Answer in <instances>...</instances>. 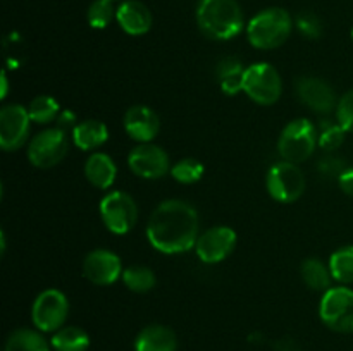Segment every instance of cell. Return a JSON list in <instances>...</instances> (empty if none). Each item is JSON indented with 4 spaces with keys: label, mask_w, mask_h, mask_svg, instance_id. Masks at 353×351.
Returning <instances> with one entry per match:
<instances>
[{
    "label": "cell",
    "mask_w": 353,
    "mask_h": 351,
    "mask_svg": "<svg viewBox=\"0 0 353 351\" xmlns=\"http://www.w3.org/2000/svg\"><path fill=\"white\" fill-rule=\"evenodd\" d=\"M69 151V134L59 127L38 133L28 145V158L38 169H50L61 164Z\"/></svg>",
    "instance_id": "obj_9"
},
{
    "label": "cell",
    "mask_w": 353,
    "mask_h": 351,
    "mask_svg": "<svg viewBox=\"0 0 353 351\" xmlns=\"http://www.w3.org/2000/svg\"><path fill=\"white\" fill-rule=\"evenodd\" d=\"M236 241L238 237L234 229L228 226H216L200 234L195 251L203 264H219L233 253Z\"/></svg>",
    "instance_id": "obj_13"
},
{
    "label": "cell",
    "mask_w": 353,
    "mask_h": 351,
    "mask_svg": "<svg viewBox=\"0 0 353 351\" xmlns=\"http://www.w3.org/2000/svg\"><path fill=\"white\" fill-rule=\"evenodd\" d=\"M243 93L259 105H272L283 93L281 76L269 62H255L245 69Z\"/></svg>",
    "instance_id": "obj_5"
},
{
    "label": "cell",
    "mask_w": 353,
    "mask_h": 351,
    "mask_svg": "<svg viewBox=\"0 0 353 351\" xmlns=\"http://www.w3.org/2000/svg\"><path fill=\"white\" fill-rule=\"evenodd\" d=\"M110 2H114V0H110Z\"/></svg>",
    "instance_id": "obj_40"
},
{
    "label": "cell",
    "mask_w": 353,
    "mask_h": 351,
    "mask_svg": "<svg viewBox=\"0 0 353 351\" xmlns=\"http://www.w3.org/2000/svg\"><path fill=\"white\" fill-rule=\"evenodd\" d=\"M265 188L272 200L279 203H293L305 191V176L299 164L278 162L265 176Z\"/></svg>",
    "instance_id": "obj_7"
},
{
    "label": "cell",
    "mask_w": 353,
    "mask_h": 351,
    "mask_svg": "<svg viewBox=\"0 0 353 351\" xmlns=\"http://www.w3.org/2000/svg\"><path fill=\"white\" fill-rule=\"evenodd\" d=\"M300 272H302V279L307 284V288L312 289V291L326 292L327 289H331L333 275H331L330 267H326L319 258H307V260H303Z\"/></svg>",
    "instance_id": "obj_22"
},
{
    "label": "cell",
    "mask_w": 353,
    "mask_h": 351,
    "mask_svg": "<svg viewBox=\"0 0 353 351\" xmlns=\"http://www.w3.org/2000/svg\"><path fill=\"white\" fill-rule=\"evenodd\" d=\"M245 69L243 64H241L240 58H234V57H226V58H221V62L217 64L216 67V76L217 79H224L228 76H233V74H240L243 72Z\"/></svg>",
    "instance_id": "obj_33"
},
{
    "label": "cell",
    "mask_w": 353,
    "mask_h": 351,
    "mask_svg": "<svg viewBox=\"0 0 353 351\" xmlns=\"http://www.w3.org/2000/svg\"><path fill=\"white\" fill-rule=\"evenodd\" d=\"M117 176V167L112 158L102 151H95L85 162V178L99 189H109Z\"/></svg>",
    "instance_id": "obj_19"
},
{
    "label": "cell",
    "mask_w": 353,
    "mask_h": 351,
    "mask_svg": "<svg viewBox=\"0 0 353 351\" xmlns=\"http://www.w3.org/2000/svg\"><path fill=\"white\" fill-rule=\"evenodd\" d=\"M123 282L130 291L133 292H148L155 288L157 284V277L155 272L150 267L145 265H131V267L124 268L123 272Z\"/></svg>",
    "instance_id": "obj_25"
},
{
    "label": "cell",
    "mask_w": 353,
    "mask_h": 351,
    "mask_svg": "<svg viewBox=\"0 0 353 351\" xmlns=\"http://www.w3.org/2000/svg\"><path fill=\"white\" fill-rule=\"evenodd\" d=\"M278 351H299V348L292 339H283L281 343H278Z\"/></svg>",
    "instance_id": "obj_37"
},
{
    "label": "cell",
    "mask_w": 353,
    "mask_h": 351,
    "mask_svg": "<svg viewBox=\"0 0 353 351\" xmlns=\"http://www.w3.org/2000/svg\"><path fill=\"white\" fill-rule=\"evenodd\" d=\"M128 167L141 179H161L171 172L169 155L154 143H140L128 155Z\"/></svg>",
    "instance_id": "obj_12"
},
{
    "label": "cell",
    "mask_w": 353,
    "mask_h": 351,
    "mask_svg": "<svg viewBox=\"0 0 353 351\" xmlns=\"http://www.w3.org/2000/svg\"><path fill=\"white\" fill-rule=\"evenodd\" d=\"M121 258L110 250H93L83 260V275L92 284L110 286L123 277Z\"/></svg>",
    "instance_id": "obj_14"
},
{
    "label": "cell",
    "mask_w": 353,
    "mask_h": 351,
    "mask_svg": "<svg viewBox=\"0 0 353 351\" xmlns=\"http://www.w3.org/2000/svg\"><path fill=\"white\" fill-rule=\"evenodd\" d=\"M3 351H50V348L40 330L17 329L7 337Z\"/></svg>",
    "instance_id": "obj_23"
},
{
    "label": "cell",
    "mask_w": 353,
    "mask_h": 351,
    "mask_svg": "<svg viewBox=\"0 0 353 351\" xmlns=\"http://www.w3.org/2000/svg\"><path fill=\"white\" fill-rule=\"evenodd\" d=\"M295 89L300 102L305 103L314 112L330 114L336 110V93H334L333 86L324 79L316 78V76H303V78H299Z\"/></svg>",
    "instance_id": "obj_15"
},
{
    "label": "cell",
    "mask_w": 353,
    "mask_h": 351,
    "mask_svg": "<svg viewBox=\"0 0 353 351\" xmlns=\"http://www.w3.org/2000/svg\"><path fill=\"white\" fill-rule=\"evenodd\" d=\"M178 337L174 330L162 323L143 327L134 339V351H176Z\"/></svg>",
    "instance_id": "obj_18"
},
{
    "label": "cell",
    "mask_w": 353,
    "mask_h": 351,
    "mask_svg": "<svg viewBox=\"0 0 353 351\" xmlns=\"http://www.w3.org/2000/svg\"><path fill=\"white\" fill-rule=\"evenodd\" d=\"M72 143L79 148V150H95V148L102 147L107 140H109V129L102 120L97 119H86L76 126L72 131Z\"/></svg>",
    "instance_id": "obj_20"
},
{
    "label": "cell",
    "mask_w": 353,
    "mask_h": 351,
    "mask_svg": "<svg viewBox=\"0 0 353 351\" xmlns=\"http://www.w3.org/2000/svg\"><path fill=\"white\" fill-rule=\"evenodd\" d=\"M69 315V301L59 289H45L33 301L31 320L40 332H55L64 327Z\"/></svg>",
    "instance_id": "obj_10"
},
{
    "label": "cell",
    "mask_w": 353,
    "mask_h": 351,
    "mask_svg": "<svg viewBox=\"0 0 353 351\" xmlns=\"http://www.w3.org/2000/svg\"><path fill=\"white\" fill-rule=\"evenodd\" d=\"M203 171H205V167L196 158H183L172 165L171 176L174 181L181 182V184H193V182H199L202 179Z\"/></svg>",
    "instance_id": "obj_28"
},
{
    "label": "cell",
    "mask_w": 353,
    "mask_h": 351,
    "mask_svg": "<svg viewBox=\"0 0 353 351\" xmlns=\"http://www.w3.org/2000/svg\"><path fill=\"white\" fill-rule=\"evenodd\" d=\"M116 19L121 30L131 36H141L148 33L154 23L150 9L138 0H126L116 10Z\"/></svg>",
    "instance_id": "obj_17"
},
{
    "label": "cell",
    "mask_w": 353,
    "mask_h": 351,
    "mask_svg": "<svg viewBox=\"0 0 353 351\" xmlns=\"http://www.w3.org/2000/svg\"><path fill=\"white\" fill-rule=\"evenodd\" d=\"M196 24L210 40H231L243 30V10L236 0H200Z\"/></svg>",
    "instance_id": "obj_2"
},
{
    "label": "cell",
    "mask_w": 353,
    "mask_h": 351,
    "mask_svg": "<svg viewBox=\"0 0 353 351\" xmlns=\"http://www.w3.org/2000/svg\"><path fill=\"white\" fill-rule=\"evenodd\" d=\"M100 217L112 234H128L138 220V205L133 196L124 191H110L100 202Z\"/></svg>",
    "instance_id": "obj_8"
},
{
    "label": "cell",
    "mask_w": 353,
    "mask_h": 351,
    "mask_svg": "<svg viewBox=\"0 0 353 351\" xmlns=\"http://www.w3.org/2000/svg\"><path fill=\"white\" fill-rule=\"evenodd\" d=\"M319 317L334 332H353V289L336 286L327 289L319 303Z\"/></svg>",
    "instance_id": "obj_6"
},
{
    "label": "cell",
    "mask_w": 353,
    "mask_h": 351,
    "mask_svg": "<svg viewBox=\"0 0 353 351\" xmlns=\"http://www.w3.org/2000/svg\"><path fill=\"white\" fill-rule=\"evenodd\" d=\"M292 28L293 21L288 10L269 7L252 17L247 26V36L252 47L259 50H272L288 40Z\"/></svg>",
    "instance_id": "obj_3"
},
{
    "label": "cell",
    "mask_w": 353,
    "mask_h": 351,
    "mask_svg": "<svg viewBox=\"0 0 353 351\" xmlns=\"http://www.w3.org/2000/svg\"><path fill=\"white\" fill-rule=\"evenodd\" d=\"M243 76H245V71L240 72V74H233V76H228V78L221 79L219 81L221 89H223V92L230 96L238 95L240 92H243Z\"/></svg>",
    "instance_id": "obj_34"
},
{
    "label": "cell",
    "mask_w": 353,
    "mask_h": 351,
    "mask_svg": "<svg viewBox=\"0 0 353 351\" xmlns=\"http://www.w3.org/2000/svg\"><path fill=\"white\" fill-rule=\"evenodd\" d=\"M124 129L131 140L138 143H152L161 131V119L147 105H133L124 114Z\"/></svg>",
    "instance_id": "obj_16"
},
{
    "label": "cell",
    "mask_w": 353,
    "mask_h": 351,
    "mask_svg": "<svg viewBox=\"0 0 353 351\" xmlns=\"http://www.w3.org/2000/svg\"><path fill=\"white\" fill-rule=\"evenodd\" d=\"M59 102L48 95H38L30 102L28 112L33 123L37 124H48L59 117Z\"/></svg>",
    "instance_id": "obj_26"
},
{
    "label": "cell",
    "mask_w": 353,
    "mask_h": 351,
    "mask_svg": "<svg viewBox=\"0 0 353 351\" xmlns=\"http://www.w3.org/2000/svg\"><path fill=\"white\" fill-rule=\"evenodd\" d=\"M338 184L345 195L353 196V167H347V171L338 178Z\"/></svg>",
    "instance_id": "obj_36"
},
{
    "label": "cell",
    "mask_w": 353,
    "mask_h": 351,
    "mask_svg": "<svg viewBox=\"0 0 353 351\" xmlns=\"http://www.w3.org/2000/svg\"><path fill=\"white\" fill-rule=\"evenodd\" d=\"M319 131V147L326 151H333L343 145L345 136H347V129L341 126L340 123H331V120L324 119L317 127Z\"/></svg>",
    "instance_id": "obj_27"
},
{
    "label": "cell",
    "mask_w": 353,
    "mask_h": 351,
    "mask_svg": "<svg viewBox=\"0 0 353 351\" xmlns=\"http://www.w3.org/2000/svg\"><path fill=\"white\" fill-rule=\"evenodd\" d=\"M114 16H116V10H114L110 0H95L88 7V12H86V19H88L90 26L95 28V30H103V28L109 26Z\"/></svg>",
    "instance_id": "obj_29"
},
{
    "label": "cell",
    "mask_w": 353,
    "mask_h": 351,
    "mask_svg": "<svg viewBox=\"0 0 353 351\" xmlns=\"http://www.w3.org/2000/svg\"><path fill=\"white\" fill-rule=\"evenodd\" d=\"M352 40H353V28H352Z\"/></svg>",
    "instance_id": "obj_39"
},
{
    "label": "cell",
    "mask_w": 353,
    "mask_h": 351,
    "mask_svg": "<svg viewBox=\"0 0 353 351\" xmlns=\"http://www.w3.org/2000/svg\"><path fill=\"white\" fill-rule=\"evenodd\" d=\"M31 117L26 107L9 103L0 110V147L3 151H14L24 147L30 138Z\"/></svg>",
    "instance_id": "obj_11"
},
{
    "label": "cell",
    "mask_w": 353,
    "mask_h": 351,
    "mask_svg": "<svg viewBox=\"0 0 353 351\" xmlns=\"http://www.w3.org/2000/svg\"><path fill=\"white\" fill-rule=\"evenodd\" d=\"M57 124H55V127H59V129H62L64 133H71L76 129V126H78V117H76V114L72 112V110H62L61 114H59L57 119Z\"/></svg>",
    "instance_id": "obj_35"
},
{
    "label": "cell",
    "mask_w": 353,
    "mask_h": 351,
    "mask_svg": "<svg viewBox=\"0 0 353 351\" xmlns=\"http://www.w3.org/2000/svg\"><path fill=\"white\" fill-rule=\"evenodd\" d=\"M317 169H319L321 174L327 176V178H331V176H333V178L338 179L345 171H347V164H345L343 158L331 157L330 155V157H324L323 160L317 164Z\"/></svg>",
    "instance_id": "obj_32"
},
{
    "label": "cell",
    "mask_w": 353,
    "mask_h": 351,
    "mask_svg": "<svg viewBox=\"0 0 353 351\" xmlns=\"http://www.w3.org/2000/svg\"><path fill=\"white\" fill-rule=\"evenodd\" d=\"M331 275L336 282L347 286L353 282V244H345L331 253L330 258Z\"/></svg>",
    "instance_id": "obj_24"
},
{
    "label": "cell",
    "mask_w": 353,
    "mask_h": 351,
    "mask_svg": "<svg viewBox=\"0 0 353 351\" xmlns=\"http://www.w3.org/2000/svg\"><path fill=\"white\" fill-rule=\"evenodd\" d=\"M50 344L55 351H86L90 348V336L76 326L61 327L54 332Z\"/></svg>",
    "instance_id": "obj_21"
},
{
    "label": "cell",
    "mask_w": 353,
    "mask_h": 351,
    "mask_svg": "<svg viewBox=\"0 0 353 351\" xmlns=\"http://www.w3.org/2000/svg\"><path fill=\"white\" fill-rule=\"evenodd\" d=\"M199 236V212L183 200H165L159 203L148 219L147 240L152 248L161 253H186L195 248Z\"/></svg>",
    "instance_id": "obj_1"
},
{
    "label": "cell",
    "mask_w": 353,
    "mask_h": 351,
    "mask_svg": "<svg viewBox=\"0 0 353 351\" xmlns=\"http://www.w3.org/2000/svg\"><path fill=\"white\" fill-rule=\"evenodd\" d=\"M336 120L347 129V133H353V89L338 100Z\"/></svg>",
    "instance_id": "obj_31"
},
{
    "label": "cell",
    "mask_w": 353,
    "mask_h": 351,
    "mask_svg": "<svg viewBox=\"0 0 353 351\" xmlns=\"http://www.w3.org/2000/svg\"><path fill=\"white\" fill-rule=\"evenodd\" d=\"M319 145V131L309 119H295L285 126L278 140V151L283 160L302 164L312 157Z\"/></svg>",
    "instance_id": "obj_4"
},
{
    "label": "cell",
    "mask_w": 353,
    "mask_h": 351,
    "mask_svg": "<svg viewBox=\"0 0 353 351\" xmlns=\"http://www.w3.org/2000/svg\"><path fill=\"white\" fill-rule=\"evenodd\" d=\"M7 96V74L6 71L2 72V93H0V98H6Z\"/></svg>",
    "instance_id": "obj_38"
},
{
    "label": "cell",
    "mask_w": 353,
    "mask_h": 351,
    "mask_svg": "<svg viewBox=\"0 0 353 351\" xmlns=\"http://www.w3.org/2000/svg\"><path fill=\"white\" fill-rule=\"evenodd\" d=\"M296 28L309 40H317L323 34V23L314 12H302L296 17Z\"/></svg>",
    "instance_id": "obj_30"
}]
</instances>
